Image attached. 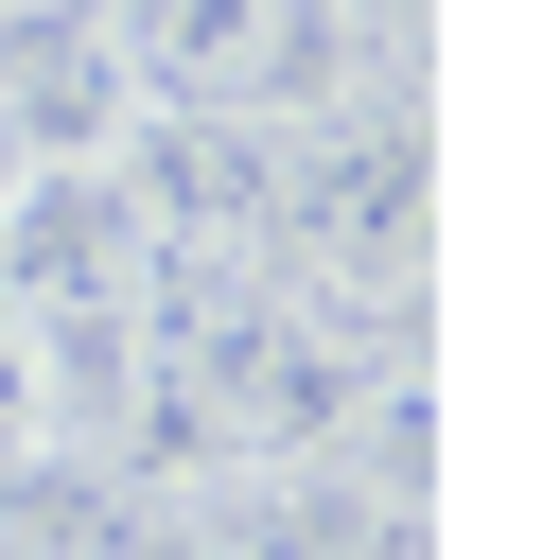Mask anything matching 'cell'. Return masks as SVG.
Listing matches in <instances>:
<instances>
[{"label": "cell", "instance_id": "obj_1", "mask_svg": "<svg viewBox=\"0 0 560 560\" xmlns=\"http://www.w3.org/2000/svg\"><path fill=\"white\" fill-rule=\"evenodd\" d=\"M140 262H158V245H140V210H122V175H105V158H35V175H0V332L35 350V385H52L70 455H88L105 385H122Z\"/></svg>", "mask_w": 560, "mask_h": 560}, {"label": "cell", "instance_id": "obj_2", "mask_svg": "<svg viewBox=\"0 0 560 560\" xmlns=\"http://www.w3.org/2000/svg\"><path fill=\"white\" fill-rule=\"evenodd\" d=\"M105 52L140 105H228V122L350 105V0H105Z\"/></svg>", "mask_w": 560, "mask_h": 560}, {"label": "cell", "instance_id": "obj_3", "mask_svg": "<svg viewBox=\"0 0 560 560\" xmlns=\"http://www.w3.org/2000/svg\"><path fill=\"white\" fill-rule=\"evenodd\" d=\"M105 175L158 262H262L280 228V122H228V105H122Z\"/></svg>", "mask_w": 560, "mask_h": 560}, {"label": "cell", "instance_id": "obj_4", "mask_svg": "<svg viewBox=\"0 0 560 560\" xmlns=\"http://www.w3.org/2000/svg\"><path fill=\"white\" fill-rule=\"evenodd\" d=\"M52 455H70V420H52V385H35V350L0 332V508H18V490H35Z\"/></svg>", "mask_w": 560, "mask_h": 560}]
</instances>
